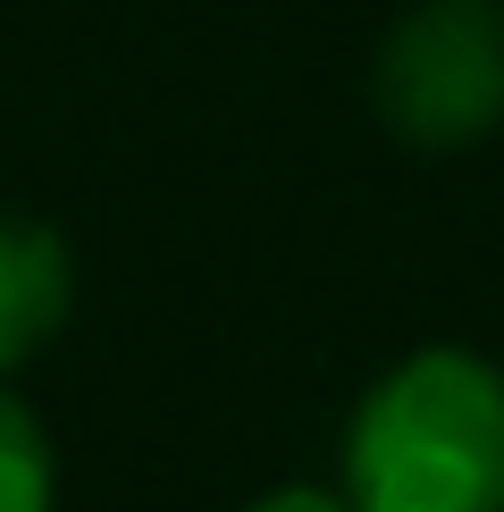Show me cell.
<instances>
[{"label": "cell", "instance_id": "obj_1", "mask_svg": "<svg viewBox=\"0 0 504 512\" xmlns=\"http://www.w3.org/2000/svg\"><path fill=\"white\" fill-rule=\"evenodd\" d=\"M345 496L362 512H504V370L462 345L387 370L345 429Z\"/></svg>", "mask_w": 504, "mask_h": 512}, {"label": "cell", "instance_id": "obj_2", "mask_svg": "<svg viewBox=\"0 0 504 512\" xmlns=\"http://www.w3.org/2000/svg\"><path fill=\"white\" fill-rule=\"evenodd\" d=\"M378 118L420 152L479 143L504 118V9L488 0H429L378 51Z\"/></svg>", "mask_w": 504, "mask_h": 512}, {"label": "cell", "instance_id": "obj_3", "mask_svg": "<svg viewBox=\"0 0 504 512\" xmlns=\"http://www.w3.org/2000/svg\"><path fill=\"white\" fill-rule=\"evenodd\" d=\"M68 303H76L68 244L34 219H0V378H17L51 345Z\"/></svg>", "mask_w": 504, "mask_h": 512}, {"label": "cell", "instance_id": "obj_4", "mask_svg": "<svg viewBox=\"0 0 504 512\" xmlns=\"http://www.w3.org/2000/svg\"><path fill=\"white\" fill-rule=\"evenodd\" d=\"M0 512H51V437L0 378Z\"/></svg>", "mask_w": 504, "mask_h": 512}, {"label": "cell", "instance_id": "obj_5", "mask_svg": "<svg viewBox=\"0 0 504 512\" xmlns=\"http://www.w3.org/2000/svg\"><path fill=\"white\" fill-rule=\"evenodd\" d=\"M244 512H362V504H353L345 487H336V496H328V487H278V496H261Z\"/></svg>", "mask_w": 504, "mask_h": 512}]
</instances>
